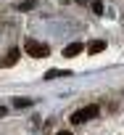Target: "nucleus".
Segmentation results:
<instances>
[{
  "label": "nucleus",
  "instance_id": "obj_1",
  "mask_svg": "<svg viewBox=\"0 0 124 135\" xmlns=\"http://www.w3.org/2000/svg\"><path fill=\"white\" fill-rule=\"evenodd\" d=\"M24 50H27L32 58H45V56L50 53V48H48L45 42H37V40H29V42L24 45Z\"/></svg>",
  "mask_w": 124,
  "mask_h": 135
},
{
  "label": "nucleus",
  "instance_id": "obj_2",
  "mask_svg": "<svg viewBox=\"0 0 124 135\" xmlns=\"http://www.w3.org/2000/svg\"><path fill=\"white\" fill-rule=\"evenodd\" d=\"M92 117H98V106H85V109H79V111L71 114V124H82V122H87Z\"/></svg>",
  "mask_w": 124,
  "mask_h": 135
},
{
  "label": "nucleus",
  "instance_id": "obj_3",
  "mask_svg": "<svg viewBox=\"0 0 124 135\" xmlns=\"http://www.w3.org/2000/svg\"><path fill=\"white\" fill-rule=\"evenodd\" d=\"M82 50H85V45H82V42H71V45H66V48H64V56H66V58H71V56H79Z\"/></svg>",
  "mask_w": 124,
  "mask_h": 135
},
{
  "label": "nucleus",
  "instance_id": "obj_4",
  "mask_svg": "<svg viewBox=\"0 0 124 135\" xmlns=\"http://www.w3.org/2000/svg\"><path fill=\"white\" fill-rule=\"evenodd\" d=\"M16 61H19V48H11V50H8V56L0 61V64H3V66H13Z\"/></svg>",
  "mask_w": 124,
  "mask_h": 135
},
{
  "label": "nucleus",
  "instance_id": "obj_5",
  "mask_svg": "<svg viewBox=\"0 0 124 135\" xmlns=\"http://www.w3.org/2000/svg\"><path fill=\"white\" fill-rule=\"evenodd\" d=\"M55 77H69V72H64V69H50V72L45 74V80H55Z\"/></svg>",
  "mask_w": 124,
  "mask_h": 135
},
{
  "label": "nucleus",
  "instance_id": "obj_6",
  "mask_svg": "<svg viewBox=\"0 0 124 135\" xmlns=\"http://www.w3.org/2000/svg\"><path fill=\"white\" fill-rule=\"evenodd\" d=\"M103 48H106V42H103V40H95V42H90V48H87V50H90V53H100Z\"/></svg>",
  "mask_w": 124,
  "mask_h": 135
},
{
  "label": "nucleus",
  "instance_id": "obj_7",
  "mask_svg": "<svg viewBox=\"0 0 124 135\" xmlns=\"http://www.w3.org/2000/svg\"><path fill=\"white\" fill-rule=\"evenodd\" d=\"M32 8H34V0H27V3L19 6V11H32Z\"/></svg>",
  "mask_w": 124,
  "mask_h": 135
},
{
  "label": "nucleus",
  "instance_id": "obj_8",
  "mask_svg": "<svg viewBox=\"0 0 124 135\" xmlns=\"http://www.w3.org/2000/svg\"><path fill=\"white\" fill-rule=\"evenodd\" d=\"M92 13H103V3L100 0H92Z\"/></svg>",
  "mask_w": 124,
  "mask_h": 135
},
{
  "label": "nucleus",
  "instance_id": "obj_9",
  "mask_svg": "<svg viewBox=\"0 0 124 135\" xmlns=\"http://www.w3.org/2000/svg\"><path fill=\"white\" fill-rule=\"evenodd\" d=\"M13 103H16V106H19V109H24V106H29V101H27V98H16V101H13Z\"/></svg>",
  "mask_w": 124,
  "mask_h": 135
},
{
  "label": "nucleus",
  "instance_id": "obj_10",
  "mask_svg": "<svg viewBox=\"0 0 124 135\" xmlns=\"http://www.w3.org/2000/svg\"><path fill=\"white\" fill-rule=\"evenodd\" d=\"M58 135H71V132H66V130H61V132H58Z\"/></svg>",
  "mask_w": 124,
  "mask_h": 135
}]
</instances>
